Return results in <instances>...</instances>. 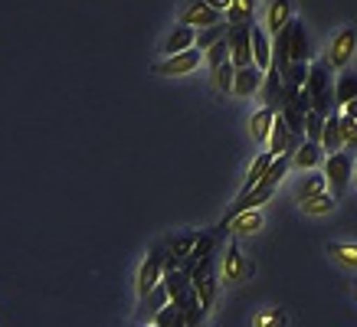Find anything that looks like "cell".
<instances>
[{
	"label": "cell",
	"mask_w": 357,
	"mask_h": 327,
	"mask_svg": "<svg viewBox=\"0 0 357 327\" xmlns=\"http://www.w3.org/2000/svg\"><path fill=\"white\" fill-rule=\"evenodd\" d=\"M325 147H321V141H308L305 138L302 147L292 154V167H298V170H318L321 164H325Z\"/></svg>",
	"instance_id": "9c48e42d"
},
{
	"label": "cell",
	"mask_w": 357,
	"mask_h": 327,
	"mask_svg": "<svg viewBox=\"0 0 357 327\" xmlns=\"http://www.w3.org/2000/svg\"><path fill=\"white\" fill-rule=\"evenodd\" d=\"M321 128H325V115H318V111H308L305 115V138L308 141H321Z\"/></svg>",
	"instance_id": "836d02e7"
},
{
	"label": "cell",
	"mask_w": 357,
	"mask_h": 327,
	"mask_svg": "<svg viewBox=\"0 0 357 327\" xmlns=\"http://www.w3.org/2000/svg\"><path fill=\"white\" fill-rule=\"evenodd\" d=\"M292 154H295V151L279 154V157H275V161L269 164V170H266V177H262V184H259V186H269V190H275V186L282 184V177L292 170Z\"/></svg>",
	"instance_id": "7402d4cb"
},
{
	"label": "cell",
	"mask_w": 357,
	"mask_h": 327,
	"mask_svg": "<svg viewBox=\"0 0 357 327\" xmlns=\"http://www.w3.org/2000/svg\"><path fill=\"white\" fill-rule=\"evenodd\" d=\"M262 223H266V216H262V207H256V209H246V213L233 216L227 229H233V232H256V229H262Z\"/></svg>",
	"instance_id": "d4e9b609"
},
{
	"label": "cell",
	"mask_w": 357,
	"mask_h": 327,
	"mask_svg": "<svg viewBox=\"0 0 357 327\" xmlns=\"http://www.w3.org/2000/svg\"><path fill=\"white\" fill-rule=\"evenodd\" d=\"M272 161H275V154H272V151H259L256 157H252V164H249V170H246V184H243L239 196L249 193V190H256V186L262 184V177H266V170H269Z\"/></svg>",
	"instance_id": "9a60e30c"
},
{
	"label": "cell",
	"mask_w": 357,
	"mask_h": 327,
	"mask_svg": "<svg viewBox=\"0 0 357 327\" xmlns=\"http://www.w3.org/2000/svg\"><path fill=\"white\" fill-rule=\"evenodd\" d=\"M272 33L266 30V26H259V23H252V63L259 65L262 72L266 69H272Z\"/></svg>",
	"instance_id": "8fae6325"
},
{
	"label": "cell",
	"mask_w": 357,
	"mask_h": 327,
	"mask_svg": "<svg viewBox=\"0 0 357 327\" xmlns=\"http://www.w3.org/2000/svg\"><path fill=\"white\" fill-rule=\"evenodd\" d=\"M308 56H312V49H308V36H305L302 20H292V33H289V59H292V63H308Z\"/></svg>",
	"instance_id": "ffe728a7"
},
{
	"label": "cell",
	"mask_w": 357,
	"mask_h": 327,
	"mask_svg": "<svg viewBox=\"0 0 357 327\" xmlns=\"http://www.w3.org/2000/svg\"><path fill=\"white\" fill-rule=\"evenodd\" d=\"M351 174H354V164L347 157L344 151H335L325 157V177H328V186H331V193L341 196L351 184Z\"/></svg>",
	"instance_id": "8992f818"
},
{
	"label": "cell",
	"mask_w": 357,
	"mask_h": 327,
	"mask_svg": "<svg viewBox=\"0 0 357 327\" xmlns=\"http://www.w3.org/2000/svg\"><path fill=\"white\" fill-rule=\"evenodd\" d=\"M233 76H236V65H233V59H227L223 65L213 69V86L227 95V92H233Z\"/></svg>",
	"instance_id": "f1b7e54d"
},
{
	"label": "cell",
	"mask_w": 357,
	"mask_h": 327,
	"mask_svg": "<svg viewBox=\"0 0 357 327\" xmlns=\"http://www.w3.org/2000/svg\"><path fill=\"white\" fill-rule=\"evenodd\" d=\"M272 121H275V109H269V105H262L259 111H252V115H249V138L256 144H269Z\"/></svg>",
	"instance_id": "4fadbf2b"
},
{
	"label": "cell",
	"mask_w": 357,
	"mask_h": 327,
	"mask_svg": "<svg viewBox=\"0 0 357 327\" xmlns=\"http://www.w3.org/2000/svg\"><path fill=\"white\" fill-rule=\"evenodd\" d=\"M204 59L210 69H217V65H223L229 59V43H227V36L220 40V43H213L210 49H204Z\"/></svg>",
	"instance_id": "d6a6232c"
},
{
	"label": "cell",
	"mask_w": 357,
	"mask_h": 327,
	"mask_svg": "<svg viewBox=\"0 0 357 327\" xmlns=\"http://www.w3.org/2000/svg\"><path fill=\"white\" fill-rule=\"evenodd\" d=\"M354 98H357V76L354 72H344V76L337 79V86H335V105L341 109V105L354 102Z\"/></svg>",
	"instance_id": "4316f807"
},
{
	"label": "cell",
	"mask_w": 357,
	"mask_h": 327,
	"mask_svg": "<svg viewBox=\"0 0 357 327\" xmlns=\"http://www.w3.org/2000/svg\"><path fill=\"white\" fill-rule=\"evenodd\" d=\"M354 301H357V278H354Z\"/></svg>",
	"instance_id": "74e56055"
},
{
	"label": "cell",
	"mask_w": 357,
	"mask_h": 327,
	"mask_svg": "<svg viewBox=\"0 0 357 327\" xmlns=\"http://www.w3.org/2000/svg\"><path fill=\"white\" fill-rule=\"evenodd\" d=\"M318 193H328L325 170H305V177L295 184V196H298V200H308V196H318Z\"/></svg>",
	"instance_id": "ac0fdd59"
},
{
	"label": "cell",
	"mask_w": 357,
	"mask_h": 327,
	"mask_svg": "<svg viewBox=\"0 0 357 327\" xmlns=\"http://www.w3.org/2000/svg\"><path fill=\"white\" fill-rule=\"evenodd\" d=\"M164 246H154L148 255H144V262H141V269H138V301H144L148 294L161 285L164 278Z\"/></svg>",
	"instance_id": "6da1fadb"
},
{
	"label": "cell",
	"mask_w": 357,
	"mask_h": 327,
	"mask_svg": "<svg viewBox=\"0 0 357 327\" xmlns=\"http://www.w3.org/2000/svg\"><path fill=\"white\" fill-rule=\"evenodd\" d=\"M308 72H312V63H292L289 72H285V86H295V88H305L308 86Z\"/></svg>",
	"instance_id": "1f68e13d"
},
{
	"label": "cell",
	"mask_w": 357,
	"mask_h": 327,
	"mask_svg": "<svg viewBox=\"0 0 357 327\" xmlns=\"http://www.w3.org/2000/svg\"><path fill=\"white\" fill-rule=\"evenodd\" d=\"M357 53V30L354 26H344L331 36V46H328V65L331 69H347V63L354 59Z\"/></svg>",
	"instance_id": "5b68a950"
},
{
	"label": "cell",
	"mask_w": 357,
	"mask_h": 327,
	"mask_svg": "<svg viewBox=\"0 0 357 327\" xmlns=\"http://www.w3.org/2000/svg\"><path fill=\"white\" fill-rule=\"evenodd\" d=\"M190 46H197V26L181 23V26H174V30L164 36L161 53L164 56H174V53H184V49H190Z\"/></svg>",
	"instance_id": "30bf717a"
},
{
	"label": "cell",
	"mask_w": 357,
	"mask_h": 327,
	"mask_svg": "<svg viewBox=\"0 0 357 327\" xmlns=\"http://www.w3.org/2000/svg\"><path fill=\"white\" fill-rule=\"evenodd\" d=\"M262 79H266V72H262L256 63L239 65L236 76H233V95L236 98H252L262 88Z\"/></svg>",
	"instance_id": "ba28073f"
},
{
	"label": "cell",
	"mask_w": 357,
	"mask_h": 327,
	"mask_svg": "<svg viewBox=\"0 0 357 327\" xmlns=\"http://www.w3.org/2000/svg\"><path fill=\"white\" fill-rule=\"evenodd\" d=\"M295 138L292 134V128L285 125V118L282 115H275V121H272V131H269V151L279 157V154H285V151H295Z\"/></svg>",
	"instance_id": "7c38bea8"
},
{
	"label": "cell",
	"mask_w": 357,
	"mask_h": 327,
	"mask_svg": "<svg viewBox=\"0 0 357 327\" xmlns=\"http://www.w3.org/2000/svg\"><path fill=\"white\" fill-rule=\"evenodd\" d=\"M325 252L337 265H344V269H357V242H328Z\"/></svg>",
	"instance_id": "603a6c76"
},
{
	"label": "cell",
	"mask_w": 357,
	"mask_h": 327,
	"mask_svg": "<svg viewBox=\"0 0 357 327\" xmlns=\"http://www.w3.org/2000/svg\"><path fill=\"white\" fill-rule=\"evenodd\" d=\"M252 272H256V265L243 255L239 239L233 236V239H229V246H227V255H223V282H227V285L249 282V278H252Z\"/></svg>",
	"instance_id": "3957f363"
},
{
	"label": "cell",
	"mask_w": 357,
	"mask_h": 327,
	"mask_svg": "<svg viewBox=\"0 0 357 327\" xmlns=\"http://www.w3.org/2000/svg\"><path fill=\"white\" fill-rule=\"evenodd\" d=\"M227 43H229V59L233 65H249L252 63V23H229L227 26Z\"/></svg>",
	"instance_id": "277c9868"
},
{
	"label": "cell",
	"mask_w": 357,
	"mask_h": 327,
	"mask_svg": "<svg viewBox=\"0 0 357 327\" xmlns=\"http://www.w3.org/2000/svg\"><path fill=\"white\" fill-rule=\"evenodd\" d=\"M341 115H347V118H357V98H354V102H347V105H341Z\"/></svg>",
	"instance_id": "8d00e7d4"
},
{
	"label": "cell",
	"mask_w": 357,
	"mask_h": 327,
	"mask_svg": "<svg viewBox=\"0 0 357 327\" xmlns=\"http://www.w3.org/2000/svg\"><path fill=\"white\" fill-rule=\"evenodd\" d=\"M262 92H266V105L269 109H282V92H285V79H282V72L272 65V69H266V79H262Z\"/></svg>",
	"instance_id": "44dd1931"
},
{
	"label": "cell",
	"mask_w": 357,
	"mask_h": 327,
	"mask_svg": "<svg viewBox=\"0 0 357 327\" xmlns=\"http://www.w3.org/2000/svg\"><path fill=\"white\" fill-rule=\"evenodd\" d=\"M292 20H295L292 17V0H272L269 7H266V30L269 33L285 30Z\"/></svg>",
	"instance_id": "5bb4252c"
},
{
	"label": "cell",
	"mask_w": 357,
	"mask_h": 327,
	"mask_svg": "<svg viewBox=\"0 0 357 327\" xmlns=\"http://www.w3.org/2000/svg\"><path fill=\"white\" fill-rule=\"evenodd\" d=\"M341 138H344V147H357V118L341 115Z\"/></svg>",
	"instance_id": "e575fe53"
},
{
	"label": "cell",
	"mask_w": 357,
	"mask_h": 327,
	"mask_svg": "<svg viewBox=\"0 0 357 327\" xmlns=\"http://www.w3.org/2000/svg\"><path fill=\"white\" fill-rule=\"evenodd\" d=\"M321 147H325V154L331 151H341L344 147V138H341V111H331L325 118V128H321Z\"/></svg>",
	"instance_id": "d6986e66"
},
{
	"label": "cell",
	"mask_w": 357,
	"mask_h": 327,
	"mask_svg": "<svg viewBox=\"0 0 357 327\" xmlns=\"http://www.w3.org/2000/svg\"><path fill=\"white\" fill-rule=\"evenodd\" d=\"M335 209H337L335 193H318L302 200V213H308V216H325V213H335Z\"/></svg>",
	"instance_id": "cb8c5ba5"
},
{
	"label": "cell",
	"mask_w": 357,
	"mask_h": 327,
	"mask_svg": "<svg viewBox=\"0 0 357 327\" xmlns=\"http://www.w3.org/2000/svg\"><path fill=\"white\" fill-rule=\"evenodd\" d=\"M285 324H289V314L282 308H262L249 321V327H285Z\"/></svg>",
	"instance_id": "484cf974"
},
{
	"label": "cell",
	"mask_w": 357,
	"mask_h": 327,
	"mask_svg": "<svg viewBox=\"0 0 357 327\" xmlns=\"http://www.w3.org/2000/svg\"><path fill=\"white\" fill-rule=\"evenodd\" d=\"M206 3H210V7H213V10L227 13V10H229V3H233V0H206Z\"/></svg>",
	"instance_id": "d590c367"
},
{
	"label": "cell",
	"mask_w": 357,
	"mask_h": 327,
	"mask_svg": "<svg viewBox=\"0 0 357 327\" xmlns=\"http://www.w3.org/2000/svg\"><path fill=\"white\" fill-rule=\"evenodd\" d=\"M164 305H171V294H167V288H164V282L158 285V288H154L151 294H148V298H144V301H141V308H144V311H148V314H158V311H161Z\"/></svg>",
	"instance_id": "4dcf8cb0"
},
{
	"label": "cell",
	"mask_w": 357,
	"mask_h": 327,
	"mask_svg": "<svg viewBox=\"0 0 357 327\" xmlns=\"http://www.w3.org/2000/svg\"><path fill=\"white\" fill-rule=\"evenodd\" d=\"M252 13H256V0H233L227 10L229 23H252Z\"/></svg>",
	"instance_id": "83f0119b"
},
{
	"label": "cell",
	"mask_w": 357,
	"mask_h": 327,
	"mask_svg": "<svg viewBox=\"0 0 357 327\" xmlns=\"http://www.w3.org/2000/svg\"><path fill=\"white\" fill-rule=\"evenodd\" d=\"M229 23H217V26H206V30H197V49H210L213 43H220L227 36Z\"/></svg>",
	"instance_id": "f546056e"
},
{
	"label": "cell",
	"mask_w": 357,
	"mask_h": 327,
	"mask_svg": "<svg viewBox=\"0 0 357 327\" xmlns=\"http://www.w3.org/2000/svg\"><path fill=\"white\" fill-rule=\"evenodd\" d=\"M177 311H181V317H184L187 327H204V317H206V308L200 305V298H197V292L190 288V292L184 294V301H177Z\"/></svg>",
	"instance_id": "2e32d148"
},
{
	"label": "cell",
	"mask_w": 357,
	"mask_h": 327,
	"mask_svg": "<svg viewBox=\"0 0 357 327\" xmlns=\"http://www.w3.org/2000/svg\"><path fill=\"white\" fill-rule=\"evenodd\" d=\"M181 23H187V26H197V30H206V26H217L220 20H223V13L213 10L206 0H190L184 10H181V17H177Z\"/></svg>",
	"instance_id": "52a82bcc"
},
{
	"label": "cell",
	"mask_w": 357,
	"mask_h": 327,
	"mask_svg": "<svg viewBox=\"0 0 357 327\" xmlns=\"http://www.w3.org/2000/svg\"><path fill=\"white\" fill-rule=\"evenodd\" d=\"M204 63V49H197V46H190V49H184V53H174V56H164L161 63H154V76H187V72H194L197 65Z\"/></svg>",
	"instance_id": "7a4b0ae2"
},
{
	"label": "cell",
	"mask_w": 357,
	"mask_h": 327,
	"mask_svg": "<svg viewBox=\"0 0 357 327\" xmlns=\"http://www.w3.org/2000/svg\"><path fill=\"white\" fill-rule=\"evenodd\" d=\"M197 239H200V229H187V232H177V236H171L164 249H167V255H174L177 262H184V259H190V252H194Z\"/></svg>",
	"instance_id": "e0dca14e"
}]
</instances>
